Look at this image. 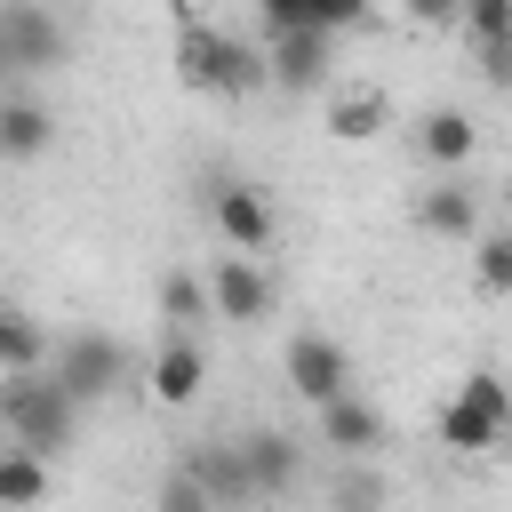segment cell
Returning a JSON list of instances; mask_svg holds the SVG:
<instances>
[{"instance_id": "obj_1", "label": "cell", "mask_w": 512, "mask_h": 512, "mask_svg": "<svg viewBox=\"0 0 512 512\" xmlns=\"http://www.w3.org/2000/svg\"><path fill=\"white\" fill-rule=\"evenodd\" d=\"M0 432L16 448H40V456H64L72 432H80V400L64 392V376L40 360V368H8L0 376Z\"/></svg>"}, {"instance_id": "obj_2", "label": "cell", "mask_w": 512, "mask_h": 512, "mask_svg": "<svg viewBox=\"0 0 512 512\" xmlns=\"http://www.w3.org/2000/svg\"><path fill=\"white\" fill-rule=\"evenodd\" d=\"M176 80L200 96H256V88H272V64H264V48H248L200 16H176Z\"/></svg>"}, {"instance_id": "obj_3", "label": "cell", "mask_w": 512, "mask_h": 512, "mask_svg": "<svg viewBox=\"0 0 512 512\" xmlns=\"http://www.w3.org/2000/svg\"><path fill=\"white\" fill-rule=\"evenodd\" d=\"M504 440H512V384H504L496 368H472V376L456 384V400L440 408V448L488 456V448H504Z\"/></svg>"}, {"instance_id": "obj_4", "label": "cell", "mask_w": 512, "mask_h": 512, "mask_svg": "<svg viewBox=\"0 0 512 512\" xmlns=\"http://www.w3.org/2000/svg\"><path fill=\"white\" fill-rule=\"evenodd\" d=\"M72 56V32L56 24V8L40 0H0V88L32 80V72H56Z\"/></svg>"}, {"instance_id": "obj_5", "label": "cell", "mask_w": 512, "mask_h": 512, "mask_svg": "<svg viewBox=\"0 0 512 512\" xmlns=\"http://www.w3.org/2000/svg\"><path fill=\"white\" fill-rule=\"evenodd\" d=\"M48 368L64 376V392L88 408V400H112L128 384V344L104 336V328H72L64 344H48Z\"/></svg>"}, {"instance_id": "obj_6", "label": "cell", "mask_w": 512, "mask_h": 512, "mask_svg": "<svg viewBox=\"0 0 512 512\" xmlns=\"http://www.w3.org/2000/svg\"><path fill=\"white\" fill-rule=\"evenodd\" d=\"M208 224H216V240L224 248H240V256H264L272 240H280V216H272V200L256 192V184H208Z\"/></svg>"}, {"instance_id": "obj_7", "label": "cell", "mask_w": 512, "mask_h": 512, "mask_svg": "<svg viewBox=\"0 0 512 512\" xmlns=\"http://www.w3.org/2000/svg\"><path fill=\"white\" fill-rule=\"evenodd\" d=\"M328 48H336V32H320V24H272V40H264L272 88H288V96H312V88L328 80Z\"/></svg>"}, {"instance_id": "obj_8", "label": "cell", "mask_w": 512, "mask_h": 512, "mask_svg": "<svg viewBox=\"0 0 512 512\" xmlns=\"http://www.w3.org/2000/svg\"><path fill=\"white\" fill-rule=\"evenodd\" d=\"M280 368H288V392L296 400H336V392H352V360H344V344L336 336H320V328H304V336H288V352H280Z\"/></svg>"}, {"instance_id": "obj_9", "label": "cell", "mask_w": 512, "mask_h": 512, "mask_svg": "<svg viewBox=\"0 0 512 512\" xmlns=\"http://www.w3.org/2000/svg\"><path fill=\"white\" fill-rule=\"evenodd\" d=\"M208 296H216V320H232V328L272 320V280H264V264H256V256H240V248L208 272Z\"/></svg>"}, {"instance_id": "obj_10", "label": "cell", "mask_w": 512, "mask_h": 512, "mask_svg": "<svg viewBox=\"0 0 512 512\" xmlns=\"http://www.w3.org/2000/svg\"><path fill=\"white\" fill-rule=\"evenodd\" d=\"M144 384H152V400H160V408H192V400H200V384H208V352L192 344V328H168V336H160V352H152Z\"/></svg>"}, {"instance_id": "obj_11", "label": "cell", "mask_w": 512, "mask_h": 512, "mask_svg": "<svg viewBox=\"0 0 512 512\" xmlns=\"http://www.w3.org/2000/svg\"><path fill=\"white\" fill-rule=\"evenodd\" d=\"M240 448V472H248V496H288L296 480H304V448L288 440V432H248V440H232Z\"/></svg>"}, {"instance_id": "obj_12", "label": "cell", "mask_w": 512, "mask_h": 512, "mask_svg": "<svg viewBox=\"0 0 512 512\" xmlns=\"http://www.w3.org/2000/svg\"><path fill=\"white\" fill-rule=\"evenodd\" d=\"M56 144V112L24 88H0V160H40Z\"/></svg>"}, {"instance_id": "obj_13", "label": "cell", "mask_w": 512, "mask_h": 512, "mask_svg": "<svg viewBox=\"0 0 512 512\" xmlns=\"http://www.w3.org/2000/svg\"><path fill=\"white\" fill-rule=\"evenodd\" d=\"M320 448H336V456H368V448H384V416H376L368 400L336 392V400H320Z\"/></svg>"}, {"instance_id": "obj_14", "label": "cell", "mask_w": 512, "mask_h": 512, "mask_svg": "<svg viewBox=\"0 0 512 512\" xmlns=\"http://www.w3.org/2000/svg\"><path fill=\"white\" fill-rule=\"evenodd\" d=\"M472 144H480V128H472V112H456V104H440V112L416 120V152H424L432 168H464Z\"/></svg>"}, {"instance_id": "obj_15", "label": "cell", "mask_w": 512, "mask_h": 512, "mask_svg": "<svg viewBox=\"0 0 512 512\" xmlns=\"http://www.w3.org/2000/svg\"><path fill=\"white\" fill-rule=\"evenodd\" d=\"M472 216H480V200H472V184H456V176H440V184L416 192V224L440 232V240H472Z\"/></svg>"}, {"instance_id": "obj_16", "label": "cell", "mask_w": 512, "mask_h": 512, "mask_svg": "<svg viewBox=\"0 0 512 512\" xmlns=\"http://www.w3.org/2000/svg\"><path fill=\"white\" fill-rule=\"evenodd\" d=\"M264 24H320V32H352L368 16V0H256Z\"/></svg>"}, {"instance_id": "obj_17", "label": "cell", "mask_w": 512, "mask_h": 512, "mask_svg": "<svg viewBox=\"0 0 512 512\" xmlns=\"http://www.w3.org/2000/svg\"><path fill=\"white\" fill-rule=\"evenodd\" d=\"M200 320H216V296H208V280L200 272H168L160 280V328H200Z\"/></svg>"}, {"instance_id": "obj_18", "label": "cell", "mask_w": 512, "mask_h": 512, "mask_svg": "<svg viewBox=\"0 0 512 512\" xmlns=\"http://www.w3.org/2000/svg\"><path fill=\"white\" fill-rule=\"evenodd\" d=\"M40 360H48V328L24 304H0V376L8 368H40Z\"/></svg>"}, {"instance_id": "obj_19", "label": "cell", "mask_w": 512, "mask_h": 512, "mask_svg": "<svg viewBox=\"0 0 512 512\" xmlns=\"http://www.w3.org/2000/svg\"><path fill=\"white\" fill-rule=\"evenodd\" d=\"M48 496V456L40 448H8L0 456V504H40Z\"/></svg>"}, {"instance_id": "obj_20", "label": "cell", "mask_w": 512, "mask_h": 512, "mask_svg": "<svg viewBox=\"0 0 512 512\" xmlns=\"http://www.w3.org/2000/svg\"><path fill=\"white\" fill-rule=\"evenodd\" d=\"M376 128H384V96L360 88V96H336V104H328V136H336V144H368Z\"/></svg>"}, {"instance_id": "obj_21", "label": "cell", "mask_w": 512, "mask_h": 512, "mask_svg": "<svg viewBox=\"0 0 512 512\" xmlns=\"http://www.w3.org/2000/svg\"><path fill=\"white\" fill-rule=\"evenodd\" d=\"M192 472H200V488L208 496H224V504H240L248 496V472H240V448H200V456H184Z\"/></svg>"}, {"instance_id": "obj_22", "label": "cell", "mask_w": 512, "mask_h": 512, "mask_svg": "<svg viewBox=\"0 0 512 512\" xmlns=\"http://www.w3.org/2000/svg\"><path fill=\"white\" fill-rule=\"evenodd\" d=\"M464 40L480 48V40H512V0H464Z\"/></svg>"}, {"instance_id": "obj_23", "label": "cell", "mask_w": 512, "mask_h": 512, "mask_svg": "<svg viewBox=\"0 0 512 512\" xmlns=\"http://www.w3.org/2000/svg\"><path fill=\"white\" fill-rule=\"evenodd\" d=\"M472 272H480V288H488V296H512V232H488V240H480V256H472Z\"/></svg>"}, {"instance_id": "obj_24", "label": "cell", "mask_w": 512, "mask_h": 512, "mask_svg": "<svg viewBox=\"0 0 512 512\" xmlns=\"http://www.w3.org/2000/svg\"><path fill=\"white\" fill-rule=\"evenodd\" d=\"M160 504H168V512H200V504H208V488H200V472L184 464L176 480H160Z\"/></svg>"}, {"instance_id": "obj_25", "label": "cell", "mask_w": 512, "mask_h": 512, "mask_svg": "<svg viewBox=\"0 0 512 512\" xmlns=\"http://www.w3.org/2000/svg\"><path fill=\"white\" fill-rule=\"evenodd\" d=\"M472 64H480V80H488V88H512V40H480V48H472Z\"/></svg>"}, {"instance_id": "obj_26", "label": "cell", "mask_w": 512, "mask_h": 512, "mask_svg": "<svg viewBox=\"0 0 512 512\" xmlns=\"http://www.w3.org/2000/svg\"><path fill=\"white\" fill-rule=\"evenodd\" d=\"M400 8H408V16H416V24H432V32H440V24H456V16H464V0H400Z\"/></svg>"}, {"instance_id": "obj_27", "label": "cell", "mask_w": 512, "mask_h": 512, "mask_svg": "<svg viewBox=\"0 0 512 512\" xmlns=\"http://www.w3.org/2000/svg\"><path fill=\"white\" fill-rule=\"evenodd\" d=\"M504 200H512V192H504Z\"/></svg>"}, {"instance_id": "obj_28", "label": "cell", "mask_w": 512, "mask_h": 512, "mask_svg": "<svg viewBox=\"0 0 512 512\" xmlns=\"http://www.w3.org/2000/svg\"><path fill=\"white\" fill-rule=\"evenodd\" d=\"M0 456H8V448H0Z\"/></svg>"}]
</instances>
